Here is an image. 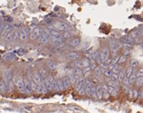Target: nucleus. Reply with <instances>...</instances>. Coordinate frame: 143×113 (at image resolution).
<instances>
[{"instance_id": "44", "label": "nucleus", "mask_w": 143, "mask_h": 113, "mask_svg": "<svg viewBox=\"0 0 143 113\" xmlns=\"http://www.w3.org/2000/svg\"><path fill=\"white\" fill-rule=\"evenodd\" d=\"M112 73H115V74H119L120 73V71H121V68H120V66H117V65H114V66H113L112 68Z\"/></svg>"}, {"instance_id": "49", "label": "nucleus", "mask_w": 143, "mask_h": 113, "mask_svg": "<svg viewBox=\"0 0 143 113\" xmlns=\"http://www.w3.org/2000/svg\"><path fill=\"white\" fill-rule=\"evenodd\" d=\"M14 85H15V84H14V82L11 80L9 83H8V88H9V91L12 92L13 89H14Z\"/></svg>"}, {"instance_id": "42", "label": "nucleus", "mask_w": 143, "mask_h": 113, "mask_svg": "<svg viewBox=\"0 0 143 113\" xmlns=\"http://www.w3.org/2000/svg\"><path fill=\"white\" fill-rule=\"evenodd\" d=\"M139 66V62L137 59H132L131 61V66L133 67V68H136V67H138Z\"/></svg>"}, {"instance_id": "36", "label": "nucleus", "mask_w": 143, "mask_h": 113, "mask_svg": "<svg viewBox=\"0 0 143 113\" xmlns=\"http://www.w3.org/2000/svg\"><path fill=\"white\" fill-rule=\"evenodd\" d=\"M133 71H134V68L130 66L128 68H127V70H126V76H127V77H130V76L131 75V74L133 73Z\"/></svg>"}, {"instance_id": "37", "label": "nucleus", "mask_w": 143, "mask_h": 113, "mask_svg": "<svg viewBox=\"0 0 143 113\" xmlns=\"http://www.w3.org/2000/svg\"><path fill=\"white\" fill-rule=\"evenodd\" d=\"M103 75H104V76H106V77H109V78H110V76H111V75H112V71H111L110 68H107L106 70H104V71H103Z\"/></svg>"}, {"instance_id": "19", "label": "nucleus", "mask_w": 143, "mask_h": 113, "mask_svg": "<svg viewBox=\"0 0 143 113\" xmlns=\"http://www.w3.org/2000/svg\"><path fill=\"white\" fill-rule=\"evenodd\" d=\"M97 99H98V100L103 99V90L101 85L97 87Z\"/></svg>"}, {"instance_id": "11", "label": "nucleus", "mask_w": 143, "mask_h": 113, "mask_svg": "<svg viewBox=\"0 0 143 113\" xmlns=\"http://www.w3.org/2000/svg\"><path fill=\"white\" fill-rule=\"evenodd\" d=\"M81 55L78 53V52H70L69 54L67 55V58L69 59V60H71V61H74V60H77V59L80 58Z\"/></svg>"}, {"instance_id": "31", "label": "nucleus", "mask_w": 143, "mask_h": 113, "mask_svg": "<svg viewBox=\"0 0 143 113\" xmlns=\"http://www.w3.org/2000/svg\"><path fill=\"white\" fill-rule=\"evenodd\" d=\"M78 94H79V95L81 96H83V95H86V92H85V83H84V84H83L82 87L80 88V90L77 92Z\"/></svg>"}, {"instance_id": "2", "label": "nucleus", "mask_w": 143, "mask_h": 113, "mask_svg": "<svg viewBox=\"0 0 143 113\" xmlns=\"http://www.w3.org/2000/svg\"><path fill=\"white\" fill-rule=\"evenodd\" d=\"M12 29H13L12 23H9V22H8V23H5V25H4V27H3L2 31H1V32H0V39H5V36L7 35V33L10 32Z\"/></svg>"}, {"instance_id": "26", "label": "nucleus", "mask_w": 143, "mask_h": 113, "mask_svg": "<svg viewBox=\"0 0 143 113\" xmlns=\"http://www.w3.org/2000/svg\"><path fill=\"white\" fill-rule=\"evenodd\" d=\"M73 67H78V68H83V62H82V60H79V59H77V60H74L73 61Z\"/></svg>"}, {"instance_id": "24", "label": "nucleus", "mask_w": 143, "mask_h": 113, "mask_svg": "<svg viewBox=\"0 0 143 113\" xmlns=\"http://www.w3.org/2000/svg\"><path fill=\"white\" fill-rule=\"evenodd\" d=\"M93 72H94V74L96 75L97 76H100V75H101L103 74V71H102V69L100 68V66H97L95 67V68L93 69Z\"/></svg>"}, {"instance_id": "39", "label": "nucleus", "mask_w": 143, "mask_h": 113, "mask_svg": "<svg viewBox=\"0 0 143 113\" xmlns=\"http://www.w3.org/2000/svg\"><path fill=\"white\" fill-rule=\"evenodd\" d=\"M92 71V68H91V66H87V67H83V74L87 75L90 74V72Z\"/></svg>"}, {"instance_id": "29", "label": "nucleus", "mask_w": 143, "mask_h": 113, "mask_svg": "<svg viewBox=\"0 0 143 113\" xmlns=\"http://www.w3.org/2000/svg\"><path fill=\"white\" fill-rule=\"evenodd\" d=\"M91 96H92L93 98H94V99H97V87H96V85H94V84L93 85V89H92V94H91Z\"/></svg>"}, {"instance_id": "46", "label": "nucleus", "mask_w": 143, "mask_h": 113, "mask_svg": "<svg viewBox=\"0 0 143 113\" xmlns=\"http://www.w3.org/2000/svg\"><path fill=\"white\" fill-rule=\"evenodd\" d=\"M131 54V49H123V55H125V56H129V55Z\"/></svg>"}, {"instance_id": "20", "label": "nucleus", "mask_w": 143, "mask_h": 113, "mask_svg": "<svg viewBox=\"0 0 143 113\" xmlns=\"http://www.w3.org/2000/svg\"><path fill=\"white\" fill-rule=\"evenodd\" d=\"M125 77H126V71H124V70L120 71V73H119V77H118L119 83H122Z\"/></svg>"}, {"instance_id": "23", "label": "nucleus", "mask_w": 143, "mask_h": 113, "mask_svg": "<svg viewBox=\"0 0 143 113\" xmlns=\"http://www.w3.org/2000/svg\"><path fill=\"white\" fill-rule=\"evenodd\" d=\"M73 35V32L71 31V30H69V31H66V32H63V39H70V38H72V36Z\"/></svg>"}, {"instance_id": "47", "label": "nucleus", "mask_w": 143, "mask_h": 113, "mask_svg": "<svg viewBox=\"0 0 143 113\" xmlns=\"http://www.w3.org/2000/svg\"><path fill=\"white\" fill-rule=\"evenodd\" d=\"M118 77H119V74H115V73H112L111 76H110V78L111 80H114V81H118Z\"/></svg>"}, {"instance_id": "9", "label": "nucleus", "mask_w": 143, "mask_h": 113, "mask_svg": "<svg viewBox=\"0 0 143 113\" xmlns=\"http://www.w3.org/2000/svg\"><path fill=\"white\" fill-rule=\"evenodd\" d=\"M93 85V84L90 81V80H85V92H86V95L87 96H91V94H92Z\"/></svg>"}, {"instance_id": "43", "label": "nucleus", "mask_w": 143, "mask_h": 113, "mask_svg": "<svg viewBox=\"0 0 143 113\" xmlns=\"http://www.w3.org/2000/svg\"><path fill=\"white\" fill-rule=\"evenodd\" d=\"M99 66H100V68L102 69V71H104V70H106L107 68H109V65L107 64V63H105V62H103V61L101 62Z\"/></svg>"}, {"instance_id": "38", "label": "nucleus", "mask_w": 143, "mask_h": 113, "mask_svg": "<svg viewBox=\"0 0 143 113\" xmlns=\"http://www.w3.org/2000/svg\"><path fill=\"white\" fill-rule=\"evenodd\" d=\"M18 39H19V32L18 31H14V37H13L12 41L15 42L17 41Z\"/></svg>"}, {"instance_id": "55", "label": "nucleus", "mask_w": 143, "mask_h": 113, "mask_svg": "<svg viewBox=\"0 0 143 113\" xmlns=\"http://www.w3.org/2000/svg\"><path fill=\"white\" fill-rule=\"evenodd\" d=\"M140 95H141V99L143 100V88H142V90H141V94H140Z\"/></svg>"}, {"instance_id": "30", "label": "nucleus", "mask_w": 143, "mask_h": 113, "mask_svg": "<svg viewBox=\"0 0 143 113\" xmlns=\"http://www.w3.org/2000/svg\"><path fill=\"white\" fill-rule=\"evenodd\" d=\"M136 78H137V75H136V72L133 71V73L131 74V75L129 77V79H130V83H131V84H134L136 81Z\"/></svg>"}, {"instance_id": "52", "label": "nucleus", "mask_w": 143, "mask_h": 113, "mask_svg": "<svg viewBox=\"0 0 143 113\" xmlns=\"http://www.w3.org/2000/svg\"><path fill=\"white\" fill-rule=\"evenodd\" d=\"M71 109L73 110V111H76V112H83V111H82L80 108H78V107H72Z\"/></svg>"}, {"instance_id": "21", "label": "nucleus", "mask_w": 143, "mask_h": 113, "mask_svg": "<svg viewBox=\"0 0 143 113\" xmlns=\"http://www.w3.org/2000/svg\"><path fill=\"white\" fill-rule=\"evenodd\" d=\"M13 37H14V31H12V30H11L10 32H9L7 33V35L5 36V40L6 42L12 41V40H13Z\"/></svg>"}, {"instance_id": "10", "label": "nucleus", "mask_w": 143, "mask_h": 113, "mask_svg": "<svg viewBox=\"0 0 143 113\" xmlns=\"http://www.w3.org/2000/svg\"><path fill=\"white\" fill-rule=\"evenodd\" d=\"M24 83H25V94H31L33 90H32V87H31V83H30V79L27 78H24Z\"/></svg>"}, {"instance_id": "34", "label": "nucleus", "mask_w": 143, "mask_h": 113, "mask_svg": "<svg viewBox=\"0 0 143 113\" xmlns=\"http://www.w3.org/2000/svg\"><path fill=\"white\" fill-rule=\"evenodd\" d=\"M47 67L50 69V70H54V69L56 68V64H55L54 62H53V61L48 62V63H47Z\"/></svg>"}, {"instance_id": "12", "label": "nucleus", "mask_w": 143, "mask_h": 113, "mask_svg": "<svg viewBox=\"0 0 143 113\" xmlns=\"http://www.w3.org/2000/svg\"><path fill=\"white\" fill-rule=\"evenodd\" d=\"M121 40L123 43H128V44H131V45H133L135 43V39L131 37V35H130V36H124V37L121 38Z\"/></svg>"}, {"instance_id": "18", "label": "nucleus", "mask_w": 143, "mask_h": 113, "mask_svg": "<svg viewBox=\"0 0 143 113\" xmlns=\"http://www.w3.org/2000/svg\"><path fill=\"white\" fill-rule=\"evenodd\" d=\"M108 85L110 86H112V87H114V88L116 89V90H120V88H121V86H120V84L118 83V81H114V80H111L110 79V81H108Z\"/></svg>"}, {"instance_id": "14", "label": "nucleus", "mask_w": 143, "mask_h": 113, "mask_svg": "<svg viewBox=\"0 0 143 113\" xmlns=\"http://www.w3.org/2000/svg\"><path fill=\"white\" fill-rule=\"evenodd\" d=\"M32 79L35 81V84H37L38 85L42 84V82H43V79H42V77H41L39 73H35V74L33 75V76H32Z\"/></svg>"}, {"instance_id": "50", "label": "nucleus", "mask_w": 143, "mask_h": 113, "mask_svg": "<svg viewBox=\"0 0 143 113\" xmlns=\"http://www.w3.org/2000/svg\"><path fill=\"white\" fill-rule=\"evenodd\" d=\"M110 93H109V91H103V98L107 100V99L110 98Z\"/></svg>"}, {"instance_id": "7", "label": "nucleus", "mask_w": 143, "mask_h": 113, "mask_svg": "<svg viewBox=\"0 0 143 113\" xmlns=\"http://www.w3.org/2000/svg\"><path fill=\"white\" fill-rule=\"evenodd\" d=\"M12 72H11L10 69H6L4 71V74H3V80L6 83V84L8 85V83L12 80Z\"/></svg>"}, {"instance_id": "8", "label": "nucleus", "mask_w": 143, "mask_h": 113, "mask_svg": "<svg viewBox=\"0 0 143 113\" xmlns=\"http://www.w3.org/2000/svg\"><path fill=\"white\" fill-rule=\"evenodd\" d=\"M67 43L70 45L71 47H79V45L81 44V39L79 38H70V39H68Z\"/></svg>"}, {"instance_id": "53", "label": "nucleus", "mask_w": 143, "mask_h": 113, "mask_svg": "<svg viewBox=\"0 0 143 113\" xmlns=\"http://www.w3.org/2000/svg\"><path fill=\"white\" fill-rule=\"evenodd\" d=\"M139 95H140V94H139V92L137 91V90H133V98H138Z\"/></svg>"}, {"instance_id": "32", "label": "nucleus", "mask_w": 143, "mask_h": 113, "mask_svg": "<svg viewBox=\"0 0 143 113\" xmlns=\"http://www.w3.org/2000/svg\"><path fill=\"white\" fill-rule=\"evenodd\" d=\"M50 35H51V38H52V39L62 36L60 32H55V31H50Z\"/></svg>"}, {"instance_id": "45", "label": "nucleus", "mask_w": 143, "mask_h": 113, "mask_svg": "<svg viewBox=\"0 0 143 113\" xmlns=\"http://www.w3.org/2000/svg\"><path fill=\"white\" fill-rule=\"evenodd\" d=\"M122 84H124V86H130V85H131V83H130V79H129V77H127V76H126L125 78H124V80H123Z\"/></svg>"}, {"instance_id": "35", "label": "nucleus", "mask_w": 143, "mask_h": 113, "mask_svg": "<svg viewBox=\"0 0 143 113\" xmlns=\"http://www.w3.org/2000/svg\"><path fill=\"white\" fill-rule=\"evenodd\" d=\"M57 83H58V87H59V91H63V90H65V87L63 85V80H62V79L58 80Z\"/></svg>"}, {"instance_id": "40", "label": "nucleus", "mask_w": 143, "mask_h": 113, "mask_svg": "<svg viewBox=\"0 0 143 113\" xmlns=\"http://www.w3.org/2000/svg\"><path fill=\"white\" fill-rule=\"evenodd\" d=\"M126 60H127V56H125V55H121V56H120V59H119L118 64H122V63H125Z\"/></svg>"}, {"instance_id": "6", "label": "nucleus", "mask_w": 143, "mask_h": 113, "mask_svg": "<svg viewBox=\"0 0 143 113\" xmlns=\"http://www.w3.org/2000/svg\"><path fill=\"white\" fill-rule=\"evenodd\" d=\"M29 38V32L27 28H22L19 32V39L21 41H26Z\"/></svg>"}, {"instance_id": "4", "label": "nucleus", "mask_w": 143, "mask_h": 113, "mask_svg": "<svg viewBox=\"0 0 143 113\" xmlns=\"http://www.w3.org/2000/svg\"><path fill=\"white\" fill-rule=\"evenodd\" d=\"M53 27L55 29H57L58 31H61V32H66V31H69L70 30V26L65 23V22H55L53 24Z\"/></svg>"}, {"instance_id": "1", "label": "nucleus", "mask_w": 143, "mask_h": 113, "mask_svg": "<svg viewBox=\"0 0 143 113\" xmlns=\"http://www.w3.org/2000/svg\"><path fill=\"white\" fill-rule=\"evenodd\" d=\"M100 59L103 62L107 63L108 65L110 64V62H111V59H110V51L108 48H103L101 49V51L100 52Z\"/></svg>"}, {"instance_id": "51", "label": "nucleus", "mask_w": 143, "mask_h": 113, "mask_svg": "<svg viewBox=\"0 0 143 113\" xmlns=\"http://www.w3.org/2000/svg\"><path fill=\"white\" fill-rule=\"evenodd\" d=\"M136 75H137V76H143V68L139 69L138 72L136 73Z\"/></svg>"}, {"instance_id": "28", "label": "nucleus", "mask_w": 143, "mask_h": 113, "mask_svg": "<svg viewBox=\"0 0 143 113\" xmlns=\"http://www.w3.org/2000/svg\"><path fill=\"white\" fill-rule=\"evenodd\" d=\"M131 36L134 39H137V38H140L141 36V31H134L131 33Z\"/></svg>"}, {"instance_id": "22", "label": "nucleus", "mask_w": 143, "mask_h": 113, "mask_svg": "<svg viewBox=\"0 0 143 113\" xmlns=\"http://www.w3.org/2000/svg\"><path fill=\"white\" fill-rule=\"evenodd\" d=\"M109 93H110V95L113 96V97H116V96L118 95V90H116L114 87L110 85H109Z\"/></svg>"}, {"instance_id": "16", "label": "nucleus", "mask_w": 143, "mask_h": 113, "mask_svg": "<svg viewBox=\"0 0 143 113\" xmlns=\"http://www.w3.org/2000/svg\"><path fill=\"white\" fill-rule=\"evenodd\" d=\"M63 35L62 36H60V37H57V38H53V39H52V41H53V43L54 45H56V46H59V45L63 44Z\"/></svg>"}, {"instance_id": "54", "label": "nucleus", "mask_w": 143, "mask_h": 113, "mask_svg": "<svg viewBox=\"0 0 143 113\" xmlns=\"http://www.w3.org/2000/svg\"><path fill=\"white\" fill-rule=\"evenodd\" d=\"M4 25H5V23L3 22L2 20H0V32H1V31H2L3 27H4Z\"/></svg>"}, {"instance_id": "5", "label": "nucleus", "mask_w": 143, "mask_h": 113, "mask_svg": "<svg viewBox=\"0 0 143 113\" xmlns=\"http://www.w3.org/2000/svg\"><path fill=\"white\" fill-rule=\"evenodd\" d=\"M41 32H42V31H41L39 28L34 26V27H32V31H31V32H30V35H29V39H32V40L36 39L39 36H40Z\"/></svg>"}, {"instance_id": "13", "label": "nucleus", "mask_w": 143, "mask_h": 113, "mask_svg": "<svg viewBox=\"0 0 143 113\" xmlns=\"http://www.w3.org/2000/svg\"><path fill=\"white\" fill-rule=\"evenodd\" d=\"M73 75H74V76H75L76 80H78V79L81 78V77L83 75V69L78 68V67H74V68L73 69Z\"/></svg>"}, {"instance_id": "48", "label": "nucleus", "mask_w": 143, "mask_h": 113, "mask_svg": "<svg viewBox=\"0 0 143 113\" xmlns=\"http://www.w3.org/2000/svg\"><path fill=\"white\" fill-rule=\"evenodd\" d=\"M15 57V56L13 54H7L5 55V56H4V58H5V60H10V59H13Z\"/></svg>"}, {"instance_id": "3", "label": "nucleus", "mask_w": 143, "mask_h": 113, "mask_svg": "<svg viewBox=\"0 0 143 113\" xmlns=\"http://www.w3.org/2000/svg\"><path fill=\"white\" fill-rule=\"evenodd\" d=\"M15 86L17 87L18 91L20 92L21 94H25V83H24V77L21 75H18L17 77V81H16V84Z\"/></svg>"}, {"instance_id": "41", "label": "nucleus", "mask_w": 143, "mask_h": 113, "mask_svg": "<svg viewBox=\"0 0 143 113\" xmlns=\"http://www.w3.org/2000/svg\"><path fill=\"white\" fill-rule=\"evenodd\" d=\"M119 59H120V56H118V55H116V56H114V57H113V58L111 59V62H110V64H112V65L118 64Z\"/></svg>"}, {"instance_id": "27", "label": "nucleus", "mask_w": 143, "mask_h": 113, "mask_svg": "<svg viewBox=\"0 0 143 113\" xmlns=\"http://www.w3.org/2000/svg\"><path fill=\"white\" fill-rule=\"evenodd\" d=\"M82 62H83V67H87V66H91V61L88 57H84V58H83L82 59Z\"/></svg>"}, {"instance_id": "25", "label": "nucleus", "mask_w": 143, "mask_h": 113, "mask_svg": "<svg viewBox=\"0 0 143 113\" xmlns=\"http://www.w3.org/2000/svg\"><path fill=\"white\" fill-rule=\"evenodd\" d=\"M135 84H136V85L139 86V87L142 86L143 85V76H137Z\"/></svg>"}, {"instance_id": "17", "label": "nucleus", "mask_w": 143, "mask_h": 113, "mask_svg": "<svg viewBox=\"0 0 143 113\" xmlns=\"http://www.w3.org/2000/svg\"><path fill=\"white\" fill-rule=\"evenodd\" d=\"M63 85L65 87V90L68 88H70L71 85H72V82H71L70 78H69V76H65V77H63Z\"/></svg>"}, {"instance_id": "15", "label": "nucleus", "mask_w": 143, "mask_h": 113, "mask_svg": "<svg viewBox=\"0 0 143 113\" xmlns=\"http://www.w3.org/2000/svg\"><path fill=\"white\" fill-rule=\"evenodd\" d=\"M7 88H8V85L6 84L4 80L2 81H0V93H2V94H5L7 92Z\"/></svg>"}, {"instance_id": "33", "label": "nucleus", "mask_w": 143, "mask_h": 113, "mask_svg": "<svg viewBox=\"0 0 143 113\" xmlns=\"http://www.w3.org/2000/svg\"><path fill=\"white\" fill-rule=\"evenodd\" d=\"M52 90H53V91H56V92L59 91V87H58V83H57V81H56L55 79L53 81V83H52Z\"/></svg>"}]
</instances>
